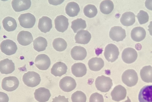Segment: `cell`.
I'll return each mask as SVG.
<instances>
[{"label":"cell","mask_w":152,"mask_h":102,"mask_svg":"<svg viewBox=\"0 0 152 102\" xmlns=\"http://www.w3.org/2000/svg\"><path fill=\"white\" fill-rule=\"evenodd\" d=\"M15 70V64L12 60L6 58L0 61V71L1 73L10 74Z\"/></svg>","instance_id":"2e32d148"},{"label":"cell","mask_w":152,"mask_h":102,"mask_svg":"<svg viewBox=\"0 0 152 102\" xmlns=\"http://www.w3.org/2000/svg\"><path fill=\"white\" fill-rule=\"evenodd\" d=\"M19 85L18 79L15 76H9L4 78L2 81V89L7 91H12L16 90Z\"/></svg>","instance_id":"5b68a950"},{"label":"cell","mask_w":152,"mask_h":102,"mask_svg":"<svg viewBox=\"0 0 152 102\" xmlns=\"http://www.w3.org/2000/svg\"><path fill=\"white\" fill-rule=\"evenodd\" d=\"M67 67L66 64L61 62L54 64L51 69V73L56 77H61L66 73Z\"/></svg>","instance_id":"44dd1931"},{"label":"cell","mask_w":152,"mask_h":102,"mask_svg":"<svg viewBox=\"0 0 152 102\" xmlns=\"http://www.w3.org/2000/svg\"><path fill=\"white\" fill-rule=\"evenodd\" d=\"M135 14L132 12H125L122 14L120 18V22L124 26L132 25L135 22Z\"/></svg>","instance_id":"484cf974"},{"label":"cell","mask_w":152,"mask_h":102,"mask_svg":"<svg viewBox=\"0 0 152 102\" xmlns=\"http://www.w3.org/2000/svg\"><path fill=\"white\" fill-rule=\"evenodd\" d=\"M138 98L139 102H152V85L143 87L139 92Z\"/></svg>","instance_id":"7c38bea8"},{"label":"cell","mask_w":152,"mask_h":102,"mask_svg":"<svg viewBox=\"0 0 152 102\" xmlns=\"http://www.w3.org/2000/svg\"><path fill=\"white\" fill-rule=\"evenodd\" d=\"M121 79L123 82L129 87L135 85L138 80L137 73L133 69H128L125 71L122 75Z\"/></svg>","instance_id":"7a4b0ae2"},{"label":"cell","mask_w":152,"mask_h":102,"mask_svg":"<svg viewBox=\"0 0 152 102\" xmlns=\"http://www.w3.org/2000/svg\"><path fill=\"white\" fill-rule=\"evenodd\" d=\"M23 81L27 86L34 87L38 85L41 81L39 75L34 71H28L23 76Z\"/></svg>","instance_id":"3957f363"},{"label":"cell","mask_w":152,"mask_h":102,"mask_svg":"<svg viewBox=\"0 0 152 102\" xmlns=\"http://www.w3.org/2000/svg\"><path fill=\"white\" fill-rule=\"evenodd\" d=\"M52 20L46 16H43L39 19L38 27L40 31L46 33L50 31L52 27Z\"/></svg>","instance_id":"7402d4cb"},{"label":"cell","mask_w":152,"mask_h":102,"mask_svg":"<svg viewBox=\"0 0 152 102\" xmlns=\"http://www.w3.org/2000/svg\"><path fill=\"white\" fill-rule=\"evenodd\" d=\"M71 98L72 102H86V95L81 91H77L73 93Z\"/></svg>","instance_id":"e575fe53"},{"label":"cell","mask_w":152,"mask_h":102,"mask_svg":"<svg viewBox=\"0 0 152 102\" xmlns=\"http://www.w3.org/2000/svg\"><path fill=\"white\" fill-rule=\"evenodd\" d=\"M137 57V51L132 48H126L123 50L122 52V59L124 62L127 64H130L134 62Z\"/></svg>","instance_id":"8fae6325"},{"label":"cell","mask_w":152,"mask_h":102,"mask_svg":"<svg viewBox=\"0 0 152 102\" xmlns=\"http://www.w3.org/2000/svg\"><path fill=\"white\" fill-rule=\"evenodd\" d=\"M71 55L74 60H82L86 57L87 53L84 47L81 46H75L72 49Z\"/></svg>","instance_id":"ac0fdd59"},{"label":"cell","mask_w":152,"mask_h":102,"mask_svg":"<svg viewBox=\"0 0 152 102\" xmlns=\"http://www.w3.org/2000/svg\"><path fill=\"white\" fill-rule=\"evenodd\" d=\"M95 85L98 90L105 93L110 90L113 84L112 80L110 77L102 75L96 78Z\"/></svg>","instance_id":"6da1fadb"},{"label":"cell","mask_w":152,"mask_h":102,"mask_svg":"<svg viewBox=\"0 0 152 102\" xmlns=\"http://www.w3.org/2000/svg\"><path fill=\"white\" fill-rule=\"evenodd\" d=\"M11 4L15 11L19 12L29 9L31 6V2L30 0H14Z\"/></svg>","instance_id":"e0dca14e"},{"label":"cell","mask_w":152,"mask_h":102,"mask_svg":"<svg viewBox=\"0 0 152 102\" xmlns=\"http://www.w3.org/2000/svg\"><path fill=\"white\" fill-rule=\"evenodd\" d=\"M88 65L91 70L97 71L100 70L103 68L104 63L101 58L95 57L91 59L88 61Z\"/></svg>","instance_id":"d4e9b609"},{"label":"cell","mask_w":152,"mask_h":102,"mask_svg":"<svg viewBox=\"0 0 152 102\" xmlns=\"http://www.w3.org/2000/svg\"><path fill=\"white\" fill-rule=\"evenodd\" d=\"M126 95V89L124 87L120 85L115 86L111 93L112 99L117 102L125 99Z\"/></svg>","instance_id":"4fadbf2b"},{"label":"cell","mask_w":152,"mask_h":102,"mask_svg":"<svg viewBox=\"0 0 152 102\" xmlns=\"http://www.w3.org/2000/svg\"><path fill=\"white\" fill-rule=\"evenodd\" d=\"M127 100L123 102H131V100L128 96H127Z\"/></svg>","instance_id":"b9f144b4"},{"label":"cell","mask_w":152,"mask_h":102,"mask_svg":"<svg viewBox=\"0 0 152 102\" xmlns=\"http://www.w3.org/2000/svg\"><path fill=\"white\" fill-rule=\"evenodd\" d=\"M119 54L118 49L115 45L110 44L106 47L104 55L108 62H112L115 61L118 59Z\"/></svg>","instance_id":"277c9868"},{"label":"cell","mask_w":152,"mask_h":102,"mask_svg":"<svg viewBox=\"0 0 152 102\" xmlns=\"http://www.w3.org/2000/svg\"><path fill=\"white\" fill-rule=\"evenodd\" d=\"M140 75L142 80L146 83H152V67L144 66L141 70Z\"/></svg>","instance_id":"4316f807"},{"label":"cell","mask_w":152,"mask_h":102,"mask_svg":"<svg viewBox=\"0 0 152 102\" xmlns=\"http://www.w3.org/2000/svg\"><path fill=\"white\" fill-rule=\"evenodd\" d=\"M33 39L31 34L26 31L20 32L17 37V40L19 44L24 46L29 45L33 42Z\"/></svg>","instance_id":"d6986e66"},{"label":"cell","mask_w":152,"mask_h":102,"mask_svg":"<svg viewBox=\"0 0 152 102\" xmlns=\"http://www.w3.org/2000/svg\"><path fill=\"white\" fill-rule=\"evenodd\" d=\"M52 102H69L68 98H65L64 96L59 95L58 97L53 98Z\"/></svg>","instance_id":"74e56055"},{"label":"cell","mask_w":152,"mask_h":102,"mask_svg":"<svg viewBox=\"0 0 152 102\" xmlns=\"http://www.w3.org/2000/svg\"><path fill=\"white\" fill-rule=\"evenodd\" d=\"M53 46L56 51L61 52L65 50L66 48L67 44L64 40L61 38L55 39L53 42Z\"/></svg>","instance_id":"1f68e13d"},{"label":"cell","mask_w":152,"mask_h":102,"mask_svg":"<svg viewBox=\"0 0 152 102\" xmlns=\"http://www.w3.org/2000/svg\"><path fill=\"white\" fill-rule=\"evenodd\" d=\"M103 96L98 93H95L91 96L89 102H104Z\"/></svg>","instance_id":"8d00e7d4"},{"label":"cell","mask_w":152,"mask_h":102,"mask_svg":"<svg viewBox=\"0 0 152 102\" xmlns=\"http://www.w3.org/2000/svg\"><path fill=\"white\" fill-rule=\"evenodd\" d=\"M0 49L2 52L7 55H10L15 53L18 47L15 42L10 40L7 39L1 42Z\"/></svg>","instance_id":"52a82bcc"},{"label":"cell","mask_w":152,"mask_h":102,"mask_svg":"<svg viewBox=\"0 0 152 102\" xmlns=\"http://www.w3.org/2000/svg\"><path fill=\"white\" fill-rule=\"evenodd\" d=\"M46 40L42 37H39L33 41L34 48L36 51L39 52L45 50L47 46Z\"/></svg>","instance_id":"f546056e"},{"label":"cell","mask_w":152,"mask_h":102,"mask_svg":"<svg viewBox=\"0 0 152 102\" xmlns=\"http://www.w3.org/2000/svg\"><path fill=\"white\" fill-rule=\"evenodd\" d=\"M145 5L148 9L152 11V0H146L145 2Z\"/></svg>","instance_id":"ab89813d"},{"label":"cell","mask_w":152,"mask_h":102,"mask_svg":"<svg viewBox=\"0 0 152 102\" xmlns=\"http://www.w3.org/2000/svg\"><path fill=\"white\" fill-rule=\"evenodd\" d=\"M20 25L26 28H32L36 22V18L32 14L28 13L21 14L18 18Z\"/></svg>","instance_id":"8992f818"},{"label":"cell","mask_w":152,"mask_h":102,"mask_svg":"<svg viewBox=\"0 0 152 102\" xmlns=\"http://www.w3.org/2000/svg\"><path fill=\"white\" fill-rule=\"evenodd\" d=\"M91 38V34L86 30L79 31L75 36V43L82 44L88 43Z\"/></svg>","instance_id":"ffe728a7"},{"label":"cell","mask_w":152,"mask_h":102,"mask_svg":"<svg viewBox=\"0 0 152 102\" xmlns=\"http://www.w3.org/2000/svg\"><path fill=\"white\" fill-rule=\"evenodd\" d=\"M80 11L79 5L74 2H69L65 7L66 13L70 17H73L77 16Z\"/></svg>","instance_id":"83f0119b"},{"label":"cell","mask_w":152,"mask_h":102,"mask_svg":"<svg viewBox=\"0 0 152 102\" xmlns=\"http://www.w3.org/2000/svg\"><path fill=\"white\" fill-rule=\"evenodd\" d=\"M0 102H8L9 98L6 93L0 92Z\"/></svg>","instance_id":"f35d334b"},{"label":"cell","mask_w":152,"mask_h":102,"mask_svg":"<svg viewBox=\"0 0 152 102\" xmlns=\"http://www.w3.org/2000/svg\"><path fill=\"white\" fill-rule=\"evenodd\" d=\"M100 11L102 13L108 14L113 11L114 9V4L110 0H104L100 4Z\"/></svg>","instance_id":"4dcf8cb0"},{"label":"cell","mask_w":152,"mask_h":102,"mask_svg":"<svg viewBox=\"0 0 152 102\" xmlns=\"http://www.w3.org/2000/svg\"><path fill=\"white\" fill-rule=\"evenodd\" d=\"M59 85L61 89L64 91L69 92L75 89L76 83L74 78L66 76L60 80Z\"/></svg>","instance_id":"ba28073f"},{"label":"cell","mask_w":152,"mask_h":102,"mask_svg":"<svg viewBox=\"0 0 152 102\" xmlns=\"http://www.w3.org/2000/svg\"><path fill=\"white\" fill-rule=\"evenodd\" d=\"M86 27V21L81 18H78L71 22V28L75 33L79 30L85 28Z\"/></svg>","instance_id":"d6a6232c"},{"label":"cell","mask_w":152,"mask_h":102,"mask_svg":"<svg viewBox=\"0 0 152 102\" xmlns=\"http://www.w3.org/2000/svg\"><path fill=\"white\" fill-rule=\"evenodd\" d=\"M4 28L8 32H11L15 29L17 27V23L15 20L10 17L4 18L2 21Z\"/></svg>","instance_id":"f1b7e54d"},{"label":"cell","mask_w":152,"mask_h":102,"mask_svg":"<svg viewBox=\"0 0 152 102\" xmlns=\"http://www.w3.org/2000/svg\"><path fill=\"white\" fill-rule=\"evenodd\" d=\"M146 34L145 29L140 27L134 28L131 33V38L134 41L137 42H139L144 39Z\"/></svg>","instance_id":"603a6c76"},{"label":"cell","mask_w":152,"mask_h":102,"mask_svg":"<svg viewBox=\"0 0 152 102\" xmlns=\"http://www.w3.org/2000/svg\"><path fill=\"white\" fill-rule=\"evenodd\" d=\"M83 12L86 16L91 18L94 17L96 15L97 13V10L94 5L89 4L84 7Z\"/></svg>","instance_id":"836d02e7"},{"label":"cell","mask_w":152,"mask_h":102,"mask_svg":"<svg viewBox=\"0 0 152 102\" xmlns=\"http://www.w3.org/2000/svg\"><path fill=\"white\" fill-rule=\"evenodd\" d=\"M35 65L39 69L42 70H47L49 67L51 62L49 57L45 54L38 55L35 60Z\"/></svg>","instance_id":"30bf717a"},{"label":"cell","mask_w":152,"mask_h":102,"mask_svg":"<svg viewBox=\"0 0 152 102\" xmlns=\"http://www.w3.org/2000/svg\"><path fill=\"white\" fill-rule=\"evenodd\" d=\"M54 23L56 30L61 32L67 30L69 24L68 19L63 15L57 16L54 20Z\"/></svg>","instance_id":"9a60e30c"},{"label":"cell","mask_w":152,"mask_h":102,"mask_svg":"<svg viewBox=\"0 0 152 102\" xmlns=\"http://www.w3.org/2000/svg\"><path fill=\"white\" fill-rule=\"evenodd\" d=\"M126 36L125 30L121 27L114 26L111 28L109 32L110 38L117 42L122 41Z\"/></svg>","instance_id":"9c48e42d"},{"label":"cell","mask_w":152,"mask_h":102,"mask_svg":"<svg viewBox=\"0 0 152 102\" xmlns=\"http://www.w3.org/2000/svg\"><path fill=\"white\" fill-rule=\"evenodd\" d=\"M34 94L35 98L39 102H47L51 96L49 90L44 87H40L36 89Z\"/></svg>","instance_id":"5bb4252c"},{"label":"cell","mask_w":152,"mask_h":102,"mask_svg":"<svg viewBox=\"0 0 152 102\" xmlns=\"http://www.w3.org/2000/svg\"><path fill=\"white\" fill-rule=\"evenodd\" d=\"M148 27V30L149 31L150 34L152 36V21H150Z\"/></svg>","instance_id":"60d3db41"},{"label":"cell","mask_w":152,"mask_h":102,"mask_svg":"<svg viewBox=\"0 0 152 102\" xmlns=\"http://www.w3.org/2000/svg\"><path fill=\"white\" fill-rule=\"evenodd\" d=\"M137 18L139 23L141 24H145L149 20V16L147 13L142 10L140 11L137 15L136 16Z\"/></svg>","instance_id":"d590c367"},{"label":"cell","mask_w":152,"mask_h":102,"mask_svg":"<svg viewBox=\"0 0 152 102\" xmlns=\"http://www.w3.org/2000/svg\"><path fill=\"white\" fill-rule=\"evenodd\" d=\"M71 71L72 74L75 77H81L86 74L87 68L84 64L79 62L75 63L72 66Z\"/></svg>","instance_id":"cb8c5ba5"}]
</instances>
